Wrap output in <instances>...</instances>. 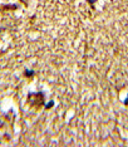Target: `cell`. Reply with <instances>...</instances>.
Returning <instances> with one entry per match:
<instances>
[{
  "mask_svg": "<svg viewBox=\"0 0 128 147\" xmlns=\"http://www.w3.org/2000/svg\"><path fill=\"white\" fill-rule=\"evenodd\" d=\"M24 74H25L26 77H32V76H34V71H29V69H25Z\"/></svg>",
  "mask_w": 128,
  "mask_h": 147,
  "instance_id": "6da1fadb",
  "label": "cell"
},
{
  "mask_svg": "<svg viewBox=\"0 0 128 147\" xmlns=\"http://www.w3.org/2000/svg\"><path fill=\"white\" fill-rule=\"evenodd\" d=\"M54 106V101H50L48 105H45V108H50V107H53Z\"/></svg>",
  "mask_w": 128,
  "mask_h": 147,
  "instance_id": "7a4b0ae2",
  "label": "cell"
},
{
  "mask_svg": "<svg viewBox=\"0 0 128 147\" xmlns=\"http://www.w3.org/2000/svg\"><path fill=\"white\" fill-rule=\"evenodd\" d=\"M87 1L89 3V5H90V6H94V4L97 3V0H87Z\"/></svg>",
  "mask_w": 128,
  "mask_h": 147,
  "instance_id": "3957f363",
  "label": "cell"
},
{
  "mask_svg": "<svg viewBox=\"0 0 128 147\" xmlns=\"http://www.w3.org/2000/svg\"><path fill=\"white\" fill-rule=\"evenodd\" d=\"M124 105H128V97H127V99L124 101Z\"/></svg>",
  "mask_w": 128,
  "mask_h": 147,
  "instance_id": "277c9868",
  "label": "cell"
}]
</instances>
